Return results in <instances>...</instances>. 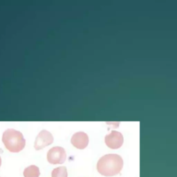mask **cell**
<instances>
[{"instance_id": "277c9868", "label": "cell", "mask_w": 177, "mask_h": 177, "mask_svg": "<svg viewBox=\"0 0 177 177\" xmlns=\"http://www.w3.org/2000/svg\"><path fill=\"white\" fill-rule=\"evenodd\" d=\"M53 142V136L49 131L45 130H42L39 133L38 136L36 137L34 143V147L35 149L40 150L43 149L45 147L50 145Z\"/></svg>"}, {"instance_id": "8992f818", "label": "cell", "mask_w": 177, "mask_h": 177, "mask_svg": "<svg viewBox=\"0 0 177 177\" xmlns=\"http://www.w3.org/2000/svg\"><path fill=\"white\" fill-rule=\"evenodd\" d=\"M71 143L77 149H85L89 143L88 135L83 131L75 133L71 137Z\"/></svg>"}, {"instance_id": "9c48e42d", "label": "cell", "mask_w": 177, "mask_h": 177, "mask_svg": "<svg viewBox=\"0 0 177 177\" xmlns=\"http://www.w3.org/2000/svg\"><path fill=\"white\" fill-rule=\"evenodd\" d=\"M1 156H0V166H1Z\"/></svg>"}, {"instance_id": "ba28073f", "label": "cell", "mask_w": 177, "mask_h": 177, "mask_svg": "<svg viewBox=\"0 0 177 177\" xmlns=\"http://www.w3.org/2000/svg\"><path fill=\"white\" fill-rule=\"evenodd\" d=\"M67 176H68L67 169L65 166L58 167L53 169L51 172L52 177H67Z\"/></svg>"}, {"instance_id": "30bf717a", "label": "cell", "mask_w": 177, "mask_h": 177, "mask_svg": "<svg viewBox=\"0 0 177 177\" xmlns=\"http://www.w3.org/2000/svg\"><path fill=\"white\" fill-rule=\"evenodd\" d=\"M0 177H1V176H0Z\"/></svg>"}, {"instance_id": "3957f363", "label": "cell", "mask_w": 177, "mask_h": 177, "mask_svg": "<svg viewBox=\"0 0 177 177\" xmlns=\"http://www.w3.org/2000/svg\"><path fill=\"white\" fill-rule=\"evenodd\" d=\"M67 159V153L62 147L55 146L50 148L47 153V160L52 164H62Z\"/></svg>"}, {"instance_id": "6da1fadb", "label": "cell", "mask_w": 177, "mask_h": 177, "mask_svg": "<svg viewBox=\"0 0 177 177\" xmlns=\"http://www.w3.org/2000/svg\"><path fill=\"white\" fill-rule=\"evenodd\" d=\"M123 167V160L119 155L109 154L102 156L97 163L98 172L105 176H113L118 174Z\"/></svg>"}, {"instance_id": "7a4b0ae2", "label": "cell", "mask_w": 177, "mask_h": 177, "mask_svg": "<svg viewBox=\"0 0 177 177\" xmlns=\"http://www.w3.org/2000/svg\"><path fill=\"white\" fill-rule=\"evenodd\" d=\"M2 141L8 150L11 152H19L26 145V140L20 131L8 129L2 136Z\"/></svg>"}, {"instance_id": "5b68a950", "label": "cell", "mask_w": 177, "mask_h": 177, "mask_svg": "<svg viewBox=\"0 0 177 177\" xmlns=\"http://www.w3.org/2000/svg\"><path fill=\"white\" fill-rule=\"evenodd\" d=\"M106 145L111 149H118L123 144V136L117 131H112L110 134L106 135L104 139Z\"/></svg>"}, {"instance_id": "52a82bcc", "label": "cell", "mask_w": 177, "mask_h": 177, "mask_svg": "<svg viewBox=\"0 0 177 177\" xmlns=\"http://www.w3.org/2000/svg\"><path fill=\"white\" fill-rule=\"evenodd\" d=\"M40 174V169L38 166L32 165L27 167L24 170V177H39Z\"/></svg>"}]
</instances>
